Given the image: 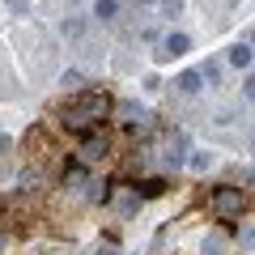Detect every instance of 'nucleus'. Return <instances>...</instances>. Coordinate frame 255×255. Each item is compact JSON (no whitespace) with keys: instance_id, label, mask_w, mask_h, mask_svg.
<instances>
[{"instance_id":"7","label":"nucleus","mask_w":255,"mask_h":255,"mask_svg":"<svg viewBox=\"0 0 255 255\" xmlns=\"http://www.w3.org/2000/svg\"><path fill=\"white\" fill-rule=\"evenodd\" d=\"M94 17L98 21H115L119 17V0H94Z\"/></svg>"},{"instance_id":"12","label":"nucleus","mask_w":255,"mask_h":255,"mask_svg":"<svg viewBox=\"0 0 255 255\" xmlns=\"http://www.w3.org/2000/svg\"><path fill=\"white\" fill-rule=\"evenodd\" d=\"M251 149H255V136H251Z\"/></svg>"},{"instance_id":"3","label":"nucleus","mask_w":255,"mask_h":255,"mask_svg":"<svg viewBox=\"0 0 255 255\" xmlns=\"http://www.w3.org/2000/svg\"><path fill=\"white\" fill-rule=\"evenodd\" d=\"M111 115H119V124H124L128 132H145V128H149V111L136 107V102H115Z\"/></svg>"},{"instance_id":"8","label":"nucleus","mask_w":255,"mask_h":255,"mask_svg":"<svg viewBox=\"0 0 255 255\" xmlns=\"http://www.w3.org/2000/svg\"><path fill=\"white\" fill-rule=\"evenodd\" d=\"M136 196H140V200H153V196H162V191H166V179H140L136 183Z\"/></svg>"},{"instance_id":"6","label":"nucleus","mask_w":255,"mask_h":255,"mask_svg":"<svg viewBox=\"0 0 255 255\" xmlns=\"http://www.w3.org/2000/svg\"><path fill=\"white\" fill-rule=\"evenodd\" d=\"M226 60L234 64V68H251V60H255V47H251V43H234V47L226 51Z\"/></svg>"},{"instance_id":"1","label":"nucleus","mask_w":255,"mask_h":255,"mask_svg":"<svg viewBox=\"0 0 255 255\" xmlns=\"http://www.w3.org/2000/svg\"><path fill=\"white\" fill-rule=\"evenodd\" d=\"M111 111H115V98L107 90H77V98L60 111V124L73 136H90L102 128V119H111Z\"/></svg>"},{"instance_id":"10","label":"nucleus","mask_w":255,"mask_h":255,"mask_svg":"<svg viewBox=\"0 0 255 255\" xmlns=\"http://www.w3.org/2000/svg\"><path fill=\"white\" fill-rule=\"evenodd\" d=\"M243 94H247V102H255V73H247V81H243Z\"/></svg>"},{"instance_id":"2","label":"nucleus","mask_w":255,"mask_h":255,"mask_svg":"<svg viewBox=\"0 0 255 255\" xmlns=\"http://www.w3.org/2000/svg\"><path fill=\"white\" fill-rule=\"evenodd\" d=\"M209 209H213L217 221H238L247 213V191H238L234 183H217L209 191Z\"/></svg>"},{"instance_id":"5","label":"nucleus","mask_w":255,"mask_h":255,"mask_svg":"<svg viewBox=\"0 0 255 255\" xmlns=\"http://www.w3.org/2000/svg\"><path fill=\"white\" fill-rule=\"evenodd\" d=\"M187 51H191V38L183 34V30H174V34L162 38V51L157 55H162V60H174V55H187Z\"/></svg>"},{"instance_id":"13","label":"nucleus","mask_w":255,"mask_h":255,"mask_svg":"<svg viewBox=\"0 0 255 255\" xmlns=\"http://www.w3.org/2000/svg\"><path fill=\"white\" fill-rule=\"evenodd\" d=\"M0 247H4V238H0Z\"/></svg>"},{"instance_id":"9","label":"nucleus","mask_w":255,"mask_h":255,"mask_svg":"<svg viewBox=\"0 0 255 255\" xmlns=\"http://www.w3.org/2000/svg\"><path fill=\"white\" fill-rule=\"evenodd\" d=\"M200 81H204V77L196 73V68H191V73H183L174 85H179V94H196V90H200Z\"/></svg>"},{"instance_id":"4","label":"nucleus","mask_w":255,"mask_h":255,"mask_svg":"<svg viewBox=\"0 0 255 255\" xmlns=\"http://www.w3.org/2000/svg\"><path fill=\"white\" fill-rule=\"evenodd\" d=\"M77 153H81V162H102V157L111 153V140H107V132H90V136H81V149H77Z\"/></svg>"},{"instance_id":"11","label":"nucleus","mask_w":255,"mask_h":255,"mask_svg":"<svg viewBox=\"0 0 255 255\" xmlns=\"http://www.w3.org/2000/svg\"><path fill=\"white\" fill-rule=\"evenodd\" d=\"M247 43H251V47H255V30H251V38H247Z\"/></svg>"}]
</instances>
